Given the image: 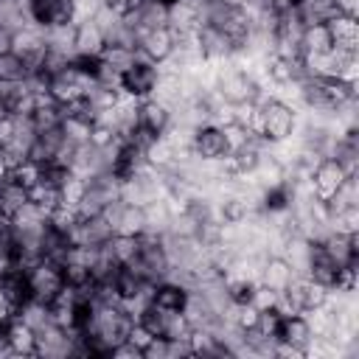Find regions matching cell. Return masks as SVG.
Here are the masks:
<instances>
[{"label":"cell","instance_id":"83f0119b","mask_svg":"<svg viewBox=\"0 0 359 359\" xmlns=\"http://www.w3.org/2000/svg\"><path fill=\"white\" fill-rule=\"evenodd\" d=\"M3 353H11L8 351V334H6V325H0V356Z\"/></svg>","mask_w":359,"mask_h":359},{"label":"cell","instance_id":"ac0fdd59","mask_svg":"<svg viewBox=\"0 0 359 359\" xmlns=\"http://www.w3.org/2000/svg\"><path fill=\"white\" fill-rule=\"evenodd\" d=\"M294 14L303 25H314V22H328L331 17H337L339 6L337 0H300Z\"/></svg>","mask_w":359,"mask_h":359},{"label":"cell","instance_id":"6da1fadb","mask_svg":"<svg viewBox=\"0 0 359 359\" xmlns=\"http://www.w3.org/2000/svg\"><path fill=\"white\" fill-rule=\"evenodd\" d=\"M261 109V140L264 143H286L297 129V109L280 101L278 95H269L258 101Z\"/></svg>","mask_w":359,"mask_h":359},{"label":"cell","instance_id":"603a6c76","mask_svg":"<svg viewBox=\"0 0 359 359\" xmlns=\"http://www.w3.org/2000/svg\"><path fill=\"white\" fill-rule=\"evenodd\" d=\"M28 76H31V70H28V65H25L20 56H14V53H3V56H0V79L22 81V79H28Z\"/></svg>","mask_w":359,"mask_h":359},{"label":"cell","instance_id":"e0dca14e","mask_svg":"<svg viewBox=\"0 0 359 359\" xmlns=\"http://www.w3.org/2000/svg\"><path fill=\"white\" fill-rule=\"evenodd\" d=\"M252 210H255V208H252L238 191H230V194H224V196L219 199L216 216H219L224 224H241V222L252 219Z\"/></svg>","mask_w":359,"mask_h":359},{"label":"cell","instance_id":"ffe728a7","mask_svg":"<svg viewBox=\"0 0 359 359\" xmlns=\"http://www.w3.org/2000/svg\"><path fill=\"white\" fill-rule=\"evenodd\" d=\"M28 199H31V202L45 213V216H50V213L62 205V191H59V185L39 180L36 185H31V188H28Z\"/></svg>","mask_w":359,"mask_h":359},{"label":"cell","instance_id":"d6986e66","mask_svg":"<svg viewBox=\"0 0 359 359\" xmlns=\"http://www.w3.org/2000/svg\"><path fill=\"white\" fill-rule=\"evenodd\" d=\"M334 48L331 34L325 28V22H314V25H303L300 31V50L306 53H328Z\"/></svg>","mask_w":359,"mask_h":359},{"label":"cell","instance_id":"8992f818","mask_svg":"<svg viewBox=\"0 0 359 359\" xmlns=\"http://www.w3.org/2000/svg\"><path fill=\"white\" fill-rule=\"evenodd\" d=\"M191 149L196 154V160L202 163H216L222 157L230 154V146L224 140V132L219 123H202L191 132Z\"/></svg>","mask_w":359,"mask_h":359},{"label":"cell","instance_id":"ba28073f","mask_svg":"<svg viewBox=\"0 0 359 359\" xmlns=\"http://www.w3.org/2000/svg\"><path fill=\"white\" fill-rule=\"evenodd\" d=\"M137 53H140V59H146L151 65L168 62L174 53V31L168 25H160V28L140 34L137 36Z\"/></svg>","mask_w":359,"mask_h":359},{"label":"cell","instance_id":"f1b7e54d","mask_svg":"<svg viewBox=\"0 0 359 359\" xmlns=\"http://www.w3.org/2000/svg\"><path fill=\"white\" fill-rule=\"evenodd\" d=\"M154 3H160L163 8H171V6H177V3H182V0H154Z\"/></svg>","mask_w":359,"mask_h":359},{"label":"cell","instance_id":"277c9868","mask_svg":"<svg viewBox=\"0 0 359 359\" xmlns=\"http://www.w3.org/2000/svg\"><path fill=\"white\" fill-rule=\"evenodd\" d=\"M348 177H351V174L345 171V165H342L339 160L323 157V160L311 168V174H309V191H311L314 199L325 202V199H331V196L337 194V188H339Z\"/></svg>","mask_w":359,"mask_h":359},{"label":"cell","instance_id":"4fadbf2b","mask_svg":"<svg viewBox=\"0 0 359 359\" xmlns=\"http://www.w3.org/2000/svg\"><path fill=\"white\" fill-rule=\"evenodd\" d=\"M320 244H323V250L331 255V261L339 269L356 264V255H359V233H337V230H331Z\"/></svg>","mask_w":359,"mask_h":359},{"label":"cell","instance_id":"5b68a950","mask_svg":"<svg viewBox=\"0 0 359 359\" xmlns=\"http://www.w3.org/2000/svg\"><path fill=\"white\" fill-rule=\"evenodd\" d=\"M157 65H151V62H146V59H137V62H132L121 76H118V87L126 93V95H132V98H137V101H143V98H151V90H154V84H157Z\"/></svg>","mask_w":359,"mask_h":359},{"label":"cell","instance_id":"484cf974","mask_svg":"<svg viewBox=\"0 0 359 359\" xmlns=\"http://www.w3.org/2000/svg\"><path fill=\"white\" fill-rule=\"evenodd\" d=\"M143 3H146V0H104V6H107L112 14H118V17H129V14H135Z\"/></svg>","mask_w":359,"mask_h":359},{"label":"cell","instance_id":"30bf717a","mask_svg":"<svg viewBox=\"0 0 359 359\" xmlns=\"http://www.w3.org/2000/svg\"><path fill=\"white\" fill-rule=\"evenodd\" d=\"M171 121H174L171 107L160 104L157 98H143V101L137 104V126L146 129L149 135H154V137L165 135L168 126H171Z\"/></svg>","mask_w":359,"mask_h":359},{"label":"cell","instance_id":"9c48e42d","mask_svg":"<svg viewBox=\"0 0 359 359\" xmlns=\"http://www.w3.org/2000/svg\"><path fill=\"white\" fill-rule=\"evenodd\" d=\"M188 294H191V289H188L185 283L171 280V278H163V280L151 283L149 303H154V306H157V309H163V311L177 314V311H182V309H185Z\"/></svg>","mask_w":359,"mask_h":359},{"label":"cell","instance_id":"3957f363","mask_svg":"<svg viewBox=\"0 0 359 359\" xmlns=\"http://www.w3.org/2000/svg\"><path fill=\"white\" fill-rule=\"evenodd\" d=\"M11 53H14V56H20V59L28 65L31 76H34V73H36V67H39V62H42V59H45V53H48L45 28H39L36 22H31V25H25V28L14 31V34H11Z\"/></svg>","mask_w":359,"mask_h":359},{"label":"cell","instance_id":"9a60e30c","mask_svg":"<svg viewBox=\"0 0 359 359\" xmlns=\"http://www.w3.org/2000/svg\"><path fill=\"white\" fill-rule=\"evenodd\" d=\"M6 334H8V351L14 356H39V334L25 320L14 317L6 325Z\"/></svg>","mask_w":359,"mask_h":359},{"label":"cell","instance_id":"4316f807","mask_svg":"<svg viewBox=\"0 0 359 359\" xmlns=\"http://www.w3.org/2000/svg\"><path fill=\"white\" fill-rule=\"evenodd\" d=\"M14 317H17V306H14V300L6 294V289L0 286V325H8Z\"/></svg>","mask_w":359,"mask_h":359},{"label":"cell","instance_id":"52a82bcc","mask_svg":"<svg viewBox=\"0 0 359 359\" xmlns=\"http://www.w3.org/2000/svg\"><path fill=\"white\" fill-rule=\"evenodd\" d=\"M31 20L45 31L76 25V0H31Z\"/></svg>","mask_w":359,"mask_h":359},{"label":"cell","instance_id":"7a4b0ae2","mask_svg":"<svg viewBox=\"0 0 359 359\" xmlns=\"http://www.w3.org/2000/svg\"><path fill=\"white\" fill-rule=\"evenodd\" d=\"M25 280H28V289H31V300H39V303H50L62 294L65 289V272H62V264L50 261V258H39L34 266L25 269Z\"/></svg>","mask_w":359,"mask_h":359},{"label":"cell","instance_id":"7c38bea8","mask_svg":"<svg viewBox=\"0 0 359 359\" xmlns=\"http://www.w3.org/2000/svg\"><path fill=\"white\" fill-rule=\"evenodd\" d=\"M104 48H107V36L90 17L73 25V56H101Z\"/></svg>","mask_w":359,"mask_h":359},{"label":"cell","instance_id":"44dd1931","mask_svg":"<svg viewBox=\"0 0 359 359\" xmlns=\"http://www.w3.org/2000/svg\"><path fill=\"white\" fill-rule=\"evenodd\" d=\"M104 250L109 252V258L118 266H126L135 252H137V236H126V233H112V238L104 244Z\"/></svg>","mask_w":359,"mask_h":359},{"label":"cell","instance_id":"8fae6325","mask_svg":"<svg viewBox=\"0 0 359 359\" xmlns=\"http://www.w3.org/2000/svg\"><path fill=\"white\" fill-rule=\"evenodd\" d=\"M311 325L306 320V314H280L278 317V328H275V342L283 345H294V348H309L311 342Z\"/></svg>","mask_w":359,"mask_h":359},{"label":"cell","instance_id":"d4e9b609","mask_svg":"<svg viewBox=\"0 0 359 359\" xmlns=\"http://www.w3.org/2000/svg\"><path fill=\"white\" fill-rule=\"evenodd\" d=\"M143 359H168V339L165 337H151L143 348Z\"/></svg>","mask_w":359,"mask_h":359},{"label":"cell","instance_id":"2e32d148","mask_svg":"<svg viewBox=\"0 0 359 359\" xmlns=\"http://www.w3.org/2000/svg\"><path fill=\"white\" fill-rule=\"evenodd\" d=\"M325 28L331 34L334 48H339V50H356L359 48V20L353 14H342L339 11L337 17H331L325 22Z\"/></svg>","mask_w":359,"mask_h":359},{"label":"cell","instance_id":"cb8c5ba5","mask_svg":"<svg viewBox=\"0 0 359 359\" xmlns=\"http://www.w3.org/2000/svg\"><path fill=\"white\" fill-rule=\"evenodd\" d=\"M222 132H224V140H227V146H230V151L233 149H238V146H244V143H250L252 137H258V135H252L241 121H227V123H222Z\"/></svg>","mask_w":359,"mask_h":359},{"label":"cell","instance_id":"5bb4252c","mask_svg":"<svg viewBox=\"0 0 359 359\" xmlns=\"http://www.w3.org/2000/svg\"><path fill=\"white\" fill-rule=\"evenodd\" d=\"M294 278H297V272H294V266H292L283 255H266V258L261 261L258 283L269 286L272 292H283Z\"/></svg>","mask_w":359,"mask_h":359},{"label":"cell","instance_id":"7402d4cb","mask_svg":"<svg viewBox=\"0 0 359 359\" xmlns=\"http://www.w3.org/2000/svg\"><path fill=\"white\" fill-rule=\"evenodd\" d=\"M28 202V188L8 180V182H0V216L11 219L14 210H20L22 205Z\"/></svg>","mask_w":359,"mask_h":359}]
</instances>
